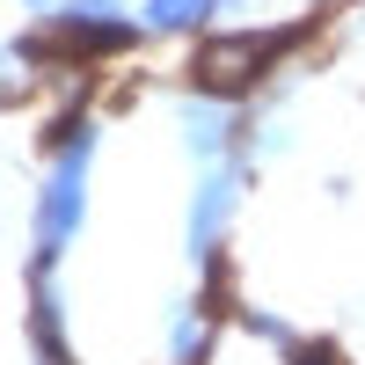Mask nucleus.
<instances>
[{
  "label": "nucleus",
  "mask_w": 365,
  "mask_h": 365,
  "mask_svg": "<svg viewBox=\"0 0 365 365\" xmlns=\"http://www.w3.org/2000/svg\"><path fill=\"white\" fill-rule=\"evenodd\" d=\"M220 8H227V0H146V22H154V29H197Z\"/></svg>",
  "instance_id": "obj_3"
},
{
  "label": "nucleus",
  "mask_w": 365,
  "mask_h": 365,
  "mask_svg": "<svg viewBox=\"0 0 365 365\" xmlns=\"http://www.w3.org/2000/svg\"><path fill=\"white\" fill-rule=\"evenodd\" d=\"M81 197H88V125L73 132V146L51 161V182H44V205H37V249L58 256L66 234L81 227Z\"/></svg>",
  "instance_id": "obj_1"
},
{
  "label": "nucleus",
  "mask_w": 365,
  "mask_h": 365,
  "mask_svg": "<svg viewBox=\"0 0 365 365\" xmlns=\"http://www.w3.org/2000/svg\"><path fill=\"white\" fill-rule=\"evenodd\" d=\"M51 365H58V358H51Z\"/></svg>",
  "instance_id": "obj_4"
},
{
  "label": "nucleus",
  "mask_w": 365,
  "mask_h": 365,
  "mask_svg": "<svg viewBox=\"0 0 365 365\" xmlns=\"http://www.w3.org/2000/svg\"><path fill=\"white\" fill-rule=\"evenodd\" d=\"M227 205H234V168H212L205 190H197V212H190V249L197 256H212V241L227 227Z\"/></svg>",
  "instance_id": "obj_2"
}]
</instances>
